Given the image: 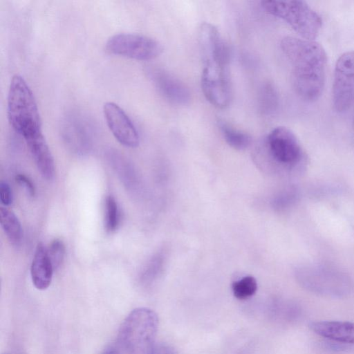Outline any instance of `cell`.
<instances>
[{"mask_svg":"<svg viewBox=\"0 0 354 354\" xmlns=\"http://www.w3.org/2000/svg\"><path fill=\"white\" fill-rule=\"evenodd\" d=\"M280 46L290 62L297 93L307 102L317 100L325 84L326 54L324 48L314 40L290 36L281 39Z\"/></svg>","mask_w":354,"mask_h":354,"instance_id":"cell-1","label":"cell"},{"mask_svg":"<svg viewBox=\"0 0 354 354\" xmlns=\"http://www.w3.org/2000/svg\"><path fill=\"white\" fill-rule=\"evenodd\" d=\"M7 113L14 130L24 138L41 130V119L34 95L25 80L19 75L10 81Z\"/></svg>","mask_w":354,"mask_h":354,"instance_id":"cell-2","label":"cell"},{"mask_svg":"<svg viewBox=\"0 0 354 354\" xmlns=\"http://www.w3.org/2000/svg\"><path fill=\"white\" fill-rule=\"evenodd\" d=\"M158 327V318L153 310L136 308L121 324L118 343L128 354H147L155 344Z\"/></svg>","mask_w":354,"mask_h":354,"instance_id":"cell-3","label":"cell"},{"mask_svg":"<svg viewBox=\"0 0 354 354\" xmlns=\"http://www.w3.org/2000/svg\"><path fill=\"white\" fill-rule=\"evenodd\" d=\"M262 8L268 14L286 22L303 39L314 40L322 27V19L303 1H262Z\"/></svg>","mask_w":354,"mask_h":354,"instance_id":"cell-4","label":"cell"},{"mask_svg":"<svg viewBox=\"0 0 354 354\" xmlns=\"http://www.w3.org/2000/svg\"><path fill=\"white\" fill-rule=\"evenodd\" d=\"M299 281L305 287L316 292L342 295L351 289L349 278L343 272L325 265H310L298 269Z\"/></svg>","mask_w":354,"mask_h":354,"instance_id":"cell-5","label":"cell"},{"mask_svg":"<svg viewBox=\"0 0 354 354\" xmlns=\"http://www.w3.org/2000/svg\"><path fill=\"white\" fill-rule=\"evenodd\" d=\"M105 50L109 54L145 61L158 57L162 46L157 40L143 35L118 33L107 40Z\"/></svg>","mask_w":354,"mask_h":354,"instance_id":"cell-6","label":"cell"},{"mask_svg":"<svg viewBox=\"0 0 354 354\" xmlns=\"http://www.w3.org/2000/svg\"><path fill=\"white\" fill-rule=\"evenodd\" d=\"M263 154L275 162L288 167L298 164L304 153L295 133L285 127L272 129L263 142Z\"/></svg>","mask_w":354,"mask_h":354,"instance_id":"cell-7","label":"cell"},{"mask_svg":"<svg viewBox=\"0 0 354 354\" xmlns=\"http://www.w3.org/2000/svg\"><path fill=\"white\" fill-rule=\"evenodd\" d=\"M333 77V108L337 113H344L354 104V50L338 58Z\"/></svg>","mask_w":354,"mask_h":354,"instance_id":"cell-8","label":"cell"},{"mask_svg":"<svg viewBox=\"0 0 354 354\" xmlns=\"http://www.w3.org/2000/svg\"><path fill=\"white\" fill-rule=\"evenodd\" d=\"M198 41L203 68L228 69L229 49L216 27L209 23L202 24Z\"/></svg>","mask_w":354,"mask_h":354,"instance_id":"cell-9","label":"cell"},{"mask_svg":"<svg viewBox=\"0 0 354 354\" xmlns=\"http://www.w3.org/2000/svg\"><path fill=\"white\" fill-rule=\"evenodd\" d=\"M103 113L110 131L121 145L131 148L139 145L138 131L120 106L114 102H106L103 106Z\"/></svg>","mask_w":354,"mask_h":354,"instance_id":"cell-10","label":"cell"},{"mask_svg":"<svg viewBox=\"0 0 354 354\" xmlns=\"http://www.w3.org/2000/svg\"><path fill=\"white\" fill-rule=\"evenodd\" d=\"M149 77L160 93L169 102L177 105L187 104L190 92L180 80L160 68H150Z\"/></svg>","mask_w":354,"mask_h":354,"instance_id":"cell-11","label":"cell"},{"mask_svg":"<svg viewBox=\"0 0 354 354\" xmlns=\"http://www.w3.org/2000/svg\"><path fill=\"white\" fill-rule=\"evenodd\" d=\"M61 132L66 145L78 153L87 152L91 147L90 127L77 115H69L64 120Z\"/></svg>","mask_w":354,"mask_h":354,"instance_id":"cell-12","label":"cell"},{"mask_svg":"<svg viewBox=\"0 0 354 354\" xmlns=\"http://www.w3.org/2000/svg\"><path fill=\"white\" fill-rule=\"evenodd\" d=\"M24 138L41 175L47 180H52L55 171V162L42 131L30 133Z\"/></svg>","mask_w":354,"mask_h":354,"instance_id":"cell-13","label":"cell"},{"mask_svg":"<svg viewBox=\"0 0 354 354\" xmlns=\"http://www.w3.org/2000/svg\"><path fill=\"white\" fill-rule=\"evenodd\" d=\"M53 266L48 250L41 243L36 247L30 267L31 279L38 290H45L50 285Z\"/></svg>","mask_w":354,"mask_h":354,"instance_id":"cell-14","label":"cell"},{"mask_svg":"<svg viewBox=\"0 0 354 354\" xmlns=\"http://www.w3.org/2000/svg\"><path fill=\"white\" fill-rule=\"evenodd\" d=\"M310 328L316 334L335 342L354 344V323L339 321L313 322Z\"/></svg>","mask_w":354,"mask_h":354,"instance_id":"cell-15","label":"cell"},{"mask_svg":"<svg viewBox=\"0 0 354 354\" xmlns=\"http://www.w3.org/2000/svg\"><path fill=\"white\" fill-rule=\"evenodd\" d=\"M0 222L9 241L14 245L19 244L21 239L22 230L21 223L15 213L7 207H1Z\"/></svg>","mask_w":354,"mask_h":354,"instance_id":"cell-16","label":"cell"},{"mask_svg":"<svg viewBox=\"0 0 354 354\" xmlns=\"http://www.w3.org/2000/svg\"><path fill=\"white\" fill-rule=\"evenodd\" d=\"M220 129L226 142L232 148L243 150L248 148L252 138L250 135L234 129L226 122H219Z\"/></svg>","mask_w":354,"mask_h":354,"instance_id":"cell-17","label":"cell"},{"mask_svg":"<svg viewBox=\"0 0 354 354\" xmlns=\"http://www.w3.org/2000/svg\"><path fill=\"white\" fill-rule=\"evenodd\" d=\"M234 296L239 299H245L252 297L257 290V282L252 276H246L232 283Z\"/></svg>","mask_w":354,"mask_h":354,"instance_id":"cell-18","label":"cell"},{"mask_svg":"<svg viewBox=\"0 0 354 354\" xmlns=\"http://www.w3.org/2000/svg\"><path fill=\"white\" fill-rule=\"evenodd\" d=\"M105 228L109 232L116 230L120 223V212L118 203L112 196H109L105 201Z\"/></svg>","mask_w":354,"mask_h":354,"instance_id":"cell-19","label":"cell"},{"mask_svg":"<svg viewBox=\"0 0 354 354\" xmlns=\"http://www.w3.org/2000/svg\"><path fill=\"white\" fill-rule=\"evenodd\" d=\"M47 250L54 270L59 268L64 259V243L60 239H54Z\"/></svg>","mask_w":354,"mask_h":354,"instance_id":"cell-20","label":"cell"},{"mask_svg":"<svg viewBox=\"0 0 354 354\" xmlns=\"http://www.w3.org/2000/svg\"><path fill=\"white\" fill-rule=\"evenodd\" d=\"M0 198L1 203L5 206H9L12 203V189L6 182L0 183Z\"/></svg>","mask_w":354,"mask_h":354,"instance_id":"cell-21","label":"cell"},{"mask_svg":"<svg viewBox=\"0 0 354 354\" xmlns=\"http://www.w3.org/2000/svg\"><path fill=\"white\" fill-rule=\"evenodd\" d=\"M16 181L21 186H23L28 194L30 196H34L35 193V186L32 182L25 175L18 174L16 176Z\"/></svg>","mask_w":354,"mask_h":354,"instance_id":"cell-22","label":"cell"},{"mask_svg":"<svg viewBox=\"0 0 354 354\" xmlns=\"http://www.w3.org/2000/svg\"><path fill=\"white\" fill-rule=\"evenodd\" d=\"M147 354H177L176 351L165 344L155 343Z\"/></svg>","mask_w":354,"mask_h":354,"instance_id":"cell-23","label":"cell"},{"mask_svg":"<svg viewBox=\"0 0 354 354\" xmlns=\"http://www.w3.org/2000/svg\"><path fill=\"white\" fill-rule=\"evenodd\" d=\"M103 354H120V352L116 348L111 346L104 350Z\"/></svg>","mask_w":354,"mask_h":354,"instance_id":"cell-24","label":"cell"},{"mask_svg":"<svg viewBox=\"0 0 354 354\" xmlns=\"http://www.w3.org/2000/svg\"><path fill=\"white\" fill-rule=\"evenodd\" d=\"M353 130H354V119H353Z\"/></svg>","mask_w":354,"mask_h":354,"instance_id":"cell-25","label":"cell"}]
</instances>
